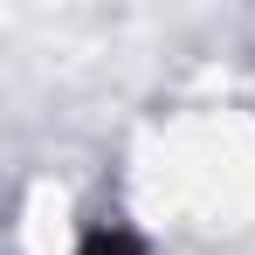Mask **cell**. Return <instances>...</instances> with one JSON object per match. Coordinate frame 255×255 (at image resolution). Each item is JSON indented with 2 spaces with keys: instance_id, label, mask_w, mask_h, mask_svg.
I'll return each instance as SVG.
<instances>
[{
  "instance_id": "6da1fadb",
  "label": "cell",
  "mask_w": 255,
  "mask_h": 255,
  "mask_svg": "<svg viewBox=\"0 0 255 255\" xmlns=\"http://www.w3.org/2000/svg\"><path fill=\"white\" fill-rule=\"evenodd\" d=\"M76 255H145L138 242H131L125 228H97V235H83V249Z\"/></svg>"
}]
</instances>
